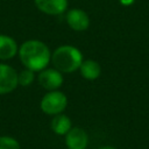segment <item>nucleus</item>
Instances as JSON below:
<instances>
[{
    "mask_svg": "<svg viewBox=\"0 0 149 149\" xmlns=\"http://www.w3.org/2000/svg\"><path fill=\"white\" fill-rule=\"evenodd\" d=\"M38 83L48 91L57 90L63 84L62 72L57 69H43L38 73Z\"/></svg>",
    "mask_w": 149,
    "mask_h": 149,
    "instance_id": "nucleus-5",
    "label": "nucleus"
},
{
    "mask_svg": "<svg viewBox=\"0 0 149 149\" xmlns=\"http://www.w3.org/2000/svg\"><path fill=\"white\" fill-rule=\"evenodd\" d=\"M50 61L58 71L71 73L76 70H79V66L83 62V55L77 48L72 45H62L54 51Z\"/></svg>",
    "mask_w": 149,
    "mask_h": 149,
    "instance_id": "nucleus-2",
    "label": "nucleus"
},
{
    "mask_svg": "<svg viewBox=\"0 0 149 149\" xmlns=\"http://www.w3.org/2000/svg\"><path fill=\"white\" fill-rule=\"evenodd\" d=\"M17 84V72L12 66L0 63V94L14 91Z\"/></svg>",
    "mask_w": 149,
    "mask_h": 149,
    "instance_id": "nucleus-4",
    "label": "nucleus"
},
{
    "mask_svg": "<svg viewBox=\"0 0 149 149\" xmlns=\"http://www.w3.org/2000/svg\"><path fill=\"white\" fill-rule=\"evenodd\" d=\"M133 1H134V0H120V2H121L123 6H129V5L133 3Z\"/></svg>",
    "mask_w": 149,
    "mask_h": 149,
    "instance_id": "nucleus-14",
    "label": "nucleus"
},
{
    "mask_svg": "<svg viewBox=\"0 0 149 149\" xmlns=\"http://www.w3.org/2000/svg\"><path fill=\"white\" fill-rule=\"evenodd\" d=\"M19 56L22 64L33 71H41L47 68L51 59L50 50L45 43L38 40H29L21 44Z\"/></svg>",
    "mask_w": 149,
    "mask_h": 149,
    "instance_id": "nucleus-1",
    "label": "nucleus"
},
{
    "mask_svg": "<svg viewBox=\"0 0 149 149\" xmlns=\"http://www.w3.org/2000/svg\"><path fill=\"white\" fill-rule=\"evenodd\" d=\"M17 54V44L14 38L7 35H0V59L13 58Z\"/></svg>",
    "mask_w": 149,
    "mask_h": 149,
    "instance_id": "nucleus-9",
    "label": "nucleus"
},
{
    "mask_svg": "<svg viewBox=\"0 0 149 149\" xmlns=\"http://www.w3.org/2000/svg\"><path fill=\"white\" fill-rule=\"evenodd\" d=\"M99 149H115V148H113V147H109V146H107V147H101V148H99Z\"/></svg>",
    "mask_w": 149,
    "mask_h": 149,
    "instance_id": "nucleus-15",
    "label": "nucleus"
},
{
    "mask_svg": "<svg viewBox=\"0 0 149 149\" xmlns=\"http://www.w3.org/2000/svg\"><path fill=\"white\" fill-rule=\"evenodd\" d=\"M79 71H80V74L85 79L94 80L100 76L101 68H100L98 62H95L93 59H86V61L81 62V64L79 66Z\"/></svg>",
    "mask_w": 149,
    "mask_h": 149,
    "instance_id": "nucleus-10",
    "label": "nucleus"
},
{
    "mask_svg": "<svg viewBox=\"0 0 149 149\" xmlns=\"http://www.w3.org/2000/svg\"><path fill=\"white\" fill-rule=\"evenodd\" d=\"M0 149H20V144L10 136H0Z\"/></svg>",
    "mask_w": 149,
    "mask_h": 149,
    "instance_id": "nucleus-13",
    "label": "nucleus"
},
{
    "mask_svg": "<svg viewBox=\"0 0 149 149\" xmlns=\"http://www.w3.org/2000/svg\"><path fill=\"white\" fill-rule=\"evenodd\" d=\"M34 2L41 12L49 15L62 14L68 7V0H34Z\"/></svg>",
    "mask_w": 149,
    "mask_h": 149,
    "instance_id": "nucleus-8",
    "label": "nucleus"
},
{
    "mask_svg": "<svg viewBox=\"0 0 149 149\" xmlns=\"http://www.w3.org/2000/svg\"><path fill=\"white\" fill-rule=\"evenodd\" d=\"M87 143V133L79 127H73L65 134V144L69 149H85Z\"/></svg>",
    "mask_w": 149,
    "mask_h": 149,
    "instance_id": "nucleus-6",
    "label": "nucleus"
},
{
    "mask_svg": "<svg viewBox=\"0 0 149 149\" xmlns=\"http://www.w3.org/2000/svg\"><path fill=\"white\" fill-rule=\"evenodd\" d=\"M35 79V71L30 69H24L20 73H17V81L21 86H28L30 85Z\"/></svg>",
    "mask_w": 149,
    "mask_h": 149,
    "instance_id": "nucleus-12",
    "label": "nucleus"
},
{
    "mask_svg": "<svg viewBox=\"0 0 149 149\" xmlns=\"http://www.w3.org/2000/svg\"><path fill=\"white\" fill-rule=\"evenodd\" d=\"M68 105L66 95L57 90L49 91L43 95L41 100V109L49 115H56L62 113Z\"/></svg>",
    "mask_w": 149,
    "mask_h": 149,
    "instance_id": "nucleus-3",
    "label": "nucleus"
},
{
    "mask_svg": "<svg viewBox=\"0 0 149 149\" xmlns=\"http://www.w3.org/2000/svg\"><path fill=\"white\" fill-rule=\"evenodd\" d=\"M72 128V123L69 116L64 114H56L51 120V129L57 135H65Z\"/></svg>",
    "mask_w": 149,
    "mask_h": 149,
    "instance_id": "nucleus-11",
    "label": "nucleus"
},
{
    "mask_svg": "<svg viewBox=\"0 0 149 149\" xmlns=\"http://www.w3.org/2000/svg\"><path fill=\"white\" fill-rule=\"evenodd\" d=\"M66 22L69 27L76 31L86 30L90 26L88 15L81 9H71L66 14Z\"/></svg>",
    "mask_w": 149,
    "mask_h": 149,
    "instance_id": "nucleus-7",
    "label": "nucleus"
}]
</instances>
